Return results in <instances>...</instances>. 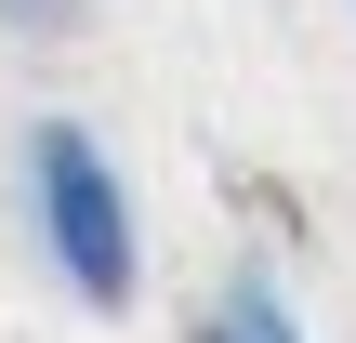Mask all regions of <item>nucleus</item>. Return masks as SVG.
<instances>
[{
    "label": "nucleus",
    "mask_w": 356,
    "mask_h": 343,
    "mask_svg": "<svg viewBox=\"0 0 356 343\" xmlns=\"http://www.w3.org/2000/svg\"><path fill=\"white\" fill-rule=\"evenodd\" d=\"M26 238H40V264H53L92 317H119V304L145 291L132 185H119V159H106L79 119H40V132H26Z\"/></svg>",
    "instance_id": "obj_1"
},
{
    "label": "nucleus",
    "mask_w": 356,
    "mask_h": 343,
    "mask_svg": "<svg viewBox=\"0 0 356 343\" xmlns=\"http://www.w3.org/2000/svg\"><path fill=\"white\" fill-rule=\"evenodd\" d=\"M198 343H304V317H291L277 278H225V304H211V330H198Z\"/></svg>",
    "instance_id": "obj_2"
},
{
    "label": "nucleus",
    "mask_w": 356,
    "mask_h": 343,
    "mask_svg": "<svg viewBox=\"0 0 356 343\" xmlns=\"http://www.w3.org/2000/svg\"><path fill=\"white\" fill-rule=\"evenodd\" d=\"M92 26V0H0V40H66Z\"/></svg>",
    "instance_id": "obj_3"
}]
</instances>
